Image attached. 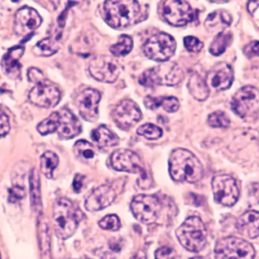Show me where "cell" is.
Returning <instances> with one entry per match:
<instances>
[{"instance_id": "1f68e13d", "label": "cell", "mask_w": 259, "mask_h": 259, "mask_svg": "<svg viewBox=\"0 0 259 259\" xmlns=\"http://www.w3.org/2000/svg\"><path fill=\"white\" fill-rule=\"evenodd\" d=\"M39 241H40L42 259H51L50 255V239L47 223L42 220L39 222Z\"/></svg>"}, {"instance_id": "d6a6232c", "label": "cell", "mask_w": 259, "mask_h": 259, "mask_svg": "<svg viewBox=\"0 0 259 259\" xmlns=\"http://www.w3.org/2000/svg\"><path fill=\"white\" fill-rule=\"evenodd\" d=\"M58 112L53 113L48 118L39 123L37 126V131L42 135H49L56 132L58 127Z\"/></svg>"}, {"instance_id": "ab89813d", "label": "cell", "mask_w": 259, "mask_h": 259, "mask_svg": "<svg viewBox=\"0 0 259 259\" xmlns=\"http://www.w3.org/2000/svg\"><path fill=\"white\" fill-rule=\"evenodd\" d=\"M243 53L249 58H252L254 56L259 57V41H255L249 43L243 49Z\"/></svg>"}, {"instance_id": "d4e9b609", "label": "cell", "mask_w": 259, "mask_h": 259, "mask_svg": "<svg viewBox=\"0 0 259 259\" xmlns=\"http://www.w3.org/2000/svg\"><path fill=\"white\" fill-rule=\"evenodd\" d=\"M187 88L191 95L199 101H204L209 96V88L205 79L199 75L193 74L189 79Z\"/></svg>"}, {"instance_id": "9a60e30c", "label": "cell", "mask_w": 259, "mask_h": 259, "mask_svg": "<svg viewBox=\"0 0 259 259\" xmlns=\"http://www.w3.org/2000/svg\"><path fill=\"white\" fill-rule=\"evenodd\" d=\"M100 100L101 94L94 88H87L77 95L75 103L83 120L90 123H94L98 120Z\"/></svg>"}, {"instance_id": "7bdbcfd3", "label": "cell", "mask_w": 259, "mask_h": 259, "mask_svg": "<svg viewBox=\"0 0 259 259\" xmlns=\"http://www.w3.org/2000/svg\"><path fill=\"white\" fill-rule=\"evenodd\" d=\"M10 130V123L7 116L0 109V138L9 133Z\"/></svg>"}, {"instance_id": "3957f363", "label": "cell", "mask_w": 259, "mask_h": 259, "mask_svg": "<svg viewBox=\"0 0 259 259\" xmlns=\"http://www.w3.org/2000/svg\"><path fill=\"white\" fill-rule=\"evenodd\" d=\"M184 78V71L178 64L166 62L143 71L139 83L145 88H154L158 85L173 87L181 83Z\"/></svg>"}, {"instance_id": "f35d334b", "label": "cell", "mask_w": 259, "mask_h": 259, "mask_svg": "<svg viewBox=\"0 0 259 259\" xmlns=\"http://www.w3.org/2000/svg\"><path fill=\"white\" fill-rule=\"evenodd\" d=\"M176 256L175 250L166 246L157 249L155 253V259H175Z\"/></svg>"}, {"instance_id": "44dd1931", "label": "cell", "mask_w": 259, "mask_h": 259, "mask_svg": "<svg viewBox=\"0 0 259 259\" xmlns=\"http://www.w3.org/2000/svg\"><path fill=\"white\" fill-rule=\"evenodd\" d=\"M24 48L15 46L9 49L1 60V68L3 73L11 79H18L21 76V65L20 59L24 54Z\"/></svg>"}, {"instance_id": "7dc6e473", "label": "cell", "mask_w": 259, "mask_h": 259, "mask_svg": "<svg viewBox=\"0 0 259 259\" xmlns=\"http://www.w3.org/2000/svg\"><path fill=\"white\" fill-rule=\"evenodd\" d=\"M131 259H147V257H146V254L144 251H139Z\"/></svg>"}, {"instance_id": "f546056e", "label": "cell", "mask_w": 259, "mask_h": 259, "mask_svg": "<svg viewBox=\"0 0 259 259\" xmlns=\"http://www.w3.org/2000/svg\"><path fill=\"white\" fill-rule=\"evenodd\" d=\"M134 47L132 38L128 35L123 34L119 36L116 44L110 47V52L116 57L124 56L131 53Z\"/></svg>"}, {"instance_id": "d6986e66", "label": "cell", "mask_w": 259, "mask_h": 259, "mask_svg": "<svg viewBox=\"0 0 259 259\" xmlns=\"http://www.w3.org/2000/svg\"><path fill=\"white\" fill-rule=\"evenodd\" d=\"M58 135L64 139H71L81 132L82 126L80 120L67 108L58 111Z\"/></svg>"}, {"instance_id": "b9f144b4", "label": "cell", "mask_w": 259, "mask_h": 259, "mask_svg": "<svg viewBox=\"0 0 259 259\" xmlns=\"http://www.w3.org/2000/svg\"><path fill=\"white\" fill-rule=\"evenodd\" d=\"M161 97H152L146 96L144 98L145 106L151 110H155L161 106Z\"/></svg>"}, {"instance_id": "7402d4cb", "label": "cell", "mask_w": 259, "mask_h": 259, "mask_svg": "<svg viewBox=\"0 0 259 259\" xmlns=\"http://www.w3.org/2000/svg\"><path fill=\"white\" fill-rule=\"evenodd\" d=\"M239 232L250 239L259 237V211H248L242 214L237 221Z\"/></svg>"}, {"instance_id": "bcb514c9", "label": "cell", "mask_w": 259, "mask_h": 259, "mask_svg": "<svg viewBox=\"0 0 259 259\" xmlns=\"http://www.w3.org/2000/svg\"><path fill=\"white\" fill-rule=\"evenodd\" d=\"M259 6V1H251L248 3V10L251 13H253L255 11L258 9Z\"/></svg>"}, {"instance_id": "7a4b0ae2", "label": "cell", "mask_w": 259, "mask_h": 259, "mask_svg": "<svg viewBox=\"0 0 259 259\" xmlns=\"http://www.w3.org/2000/svg\"><path fill=\"white\" fill-rule=\"evenodd\" d=\"M169 173L174 180L195 183L202 179L203 166L196 155L187 149H175L168 161Z\"/></svg>"}, {"instance_id": "52a82bcc", "label": "cell", "mask_w": 259, "mask_h": 259, "mask_svg": "<svg viewBox=\"0 0 259 259\" xmlns=\"http://www.w3.org/2000/svg\"><path fill=\"white\" fill-rule=\"evenodd\" d=\"M255 250L249 242L235 237L220 239L214 247L215 259H253Z\"/></svg>"}, {"instance_id": "4dcf8cb0", "label": "cell", "mask_w": 259, "mask_h": 259, "mask_svg": "<svg viewBox=\"0 0 259 259\" xmlns=\"http://www.w3.org/2000/svg\"><path fill=\"white\" fill-rule=\"evenodd\" d=\"M30 193L32 205L36 209L40 208V189H39V176L36 169L31 170L30 176Z\"/></svg>"}, {"instance_id": "7c38bea8", "label": "cell", "mask_w": 259, "mask_h": 259, "mask_svg": "<svg viewBox=\"0 0 259 259\" xmlns=\"http://www.w3.org/2000/svg\"><path fill=\"white\" fill-rule=\"evenodd\" d=\"M90 74L103 83H114L119 77L121 66L116 59L109 56L94 58L88 65Z\"/></svg>"}, {"instance_id": "d590c367", "label": "cell", "mask_w": 259, "mask_h": 259, "mask_svg": "<svg viewBox=\"0 0 259 259\" xmlns=\"http://www.w3.org/2000/svg\"><path fill=\"white\" fill-rule=\"evenodd\" d=\"M99 225L102 229L106 231H116L121 228V222L118 216L109 214L99 222Z\"/></svg>"}, {"instance_id": "c3c4849f", "label": "cell", "mask_w": 259, "mask_h": 259, "mask_svg": "<svg viewBox=\"0 0 259 259\" xmlns=\"http://www.w3.org/2000/svg\"><path fill=\"white\" fill-rule=\"evenodd\" d=\"M191 259H205V258H202V257H195V258H193Z\"/></svg>"}, {"instance_id": "4fadbf2b", "label": "cell", "mask_w": 259, "mask_h": 259, "mask_svg": "<svg viewBox=\"0 0 259 259\" xmlns=\"http://www.w3.org/2000/svg\"><path fill=\"white\" fill-rule=\"evenodd\" d=\"M131 209L139 221L150 225L158 218L161 204L156 196L138 195L133 199Z\"/></svg>"}, {"instance_id": "e575fe53", "label": "cell", "mask_w": 259, "mask_h": 259, "mask_svg": "<svg viewBox=\"0 0 259 259\" xmlns=\"http://www.w3.org/2000/svg\"><path fill=\"white\" fill-rule=\"evenodd\" d=\"M208 123L212 128L226 129L229 127L231 120L225 112L215 111L208 116Z\"/></svg>"}, {"instance_id": "30bf717a", "label": "cell", "mask_w": 259, "mask_h": 259, "mask_svg": "<svg viewBox=\"0 0 259 259\" xmlns=\"http://www.w3.org/2000/svg\"><path fill=\"white\" fill-rule=\"evenodd\" d=\"M214 201L225 207H232L240 197V190L235 179L227 174L218 175L211 181Z\"/></svg>"}, {"instance_id": "f6af8a7d", "label": "cell", "mask_w": 259, "mask_h": 259, "mask_svg": "<svg viewBox=\"0 0 259 259\" xmlns=\"http://www.w3.org/2000/svg\"><path fill=\"white\" fill-rule=\"evenodd\" d=\"M83 180H84V176L83 175H76L74 182H73V188L75 193H80L82 187H83Z\"/></svg>"}, {"instance_id": "5b68a950", "label": "cell", "mask_w": 259, "mask_h": 259, "mask_svg": "<svg viewBox=\"0 0 259 259\" xmlns=\"http://www.w3.org/2000/svg\"><path fill=\"white\" fill-rule=\"evenodd\" d=\"M53 223L56 235L67 240L74 235L78 227V219L72 202L65 198L56 201L53 208Z\"/></svg>"}, {"instance_id": "ffe728a7", "label": "cell", "mask_w": 259, "mask_h": 259, "mask_svg": "<svg viewBox=\"0 0 259 259\" xmlns=\"http://www.w3.org/2000/svg\"><path fill=\"white\" fill-rule=\"evenodd\" d=\"M116 198L115 190L107 185L101 186L96 189L85 202V208L88 211L94 212L107 208L112 205Z\"/></svg>"}, {"instance_id": "5bb4252c", "label": "cell", "mask_w": 259, "mask_h": 259, "mask_svg": "<svg viewBox=\"0 0 259 259\" xmlns=\"http://www.w3.org/2000/svg\"><path fill=\"white\" fill-rule=\"evenodd\" d=\"M29 99L33 104L40 107H54L60 101L61 93L53 82L44 79L35 84L29 93Z\"/></svg>"}, {"instance_id": "2e32d148", "label": "cell", "mask_w": 259, "mask_h": 259, "mask_svg": "<svg viewBox=\"0 0 259 259\" xmlns=\"http://www.w3.org/2000/svg\"><path fill=\"white\" fill-rule=\"evenodd\" d=\"M114 121L122 130H128L134 127L142 118V113L137 103L126 99L121 100L112 114Z\"/></svg>"}, {"instance_id": "ee69618b", "label": "cell", "mask_w": 259, "mask_h": 259, "mask_svg": "<svg viewBox=\"0 0 259 259\" xmlns=\"http://www.w3.org/2000/svg\"><path fill=\"white\" fill-rule=\"evenodd\" d=\"M27 77H28L29 81L33 84L38 83L42 79H45L42 71L36 68H31L28 70Z\"/></svg>"}, {"instance_id": "6da1fadb", "label": "cell", "mask_w": 259, "mask_h": 259, "mask_svg": "<svg viewBox=\"0 0 259 259\" xmlns=\"http://www.w3.org/2000/svg\"><path fill=\"white\" fill-rule=\"evenodd\" d=\"M105 21L113 28H125L144 21L147 18V10L139 2L106 1L103 5Z\"/></svg>"}, {"instance_id": "60d3db41", "label": "cell", "mask_w": 259, "mask_h": 259, "mask_svg": "<svg viewBox=\"0 0 259 259\" xmlns=\"http://www.w3.org/2000/svg\"><path fill=\"white\" fill-rule=\"evenodd\" d=\"M25 190L21 187H15L9 190V200L11 202H15L25 196Z\"/></svg>"}, {"instance_id": "277c9868", "label": "cell", "mask_w": 259, "mask_h": 259, "mask_svg": "<svg viewBox=\"0 0 259 259\" xmlns=\"http://www.w3.org/2000/svg\"><path fill=\"white\" fill-rule=\"evenodd\" d=\"M180 243L187 250L199 252L207 244V230L199 217H188L176 231Z\"/></svg>"}, {"instance_id": "4316f807", "label": "cell", "mask_w": 259, "mask_h": 259, "mask_svg": "<svg viewBox=\"0 0 259 259\" xmlns=\"http://www.w3.org/2000/svg\"><path fill=\"white\" fill-rule=\"evenodd\" d=\"M59 41H60V35L56 36L55 38L50 36V38L41 40L35 45V54L40 56H50L55 54L60 48Z\"/></svg>"}, {"instance_id": "484cf974", "label": "cell", "mask_w": 259, "mask_h": 259, "mask_svg": "<svg viewBox=\"0 0 259 259\" xmlns=\"http://www.w3.org/2000/svg\"><path fill=\"white\" fill-rule=\"evenodd\" d=\"M233 41L231 32L224 31L216 34L211 44H210L209 52L213 56H219L226 51L227 48L231 45Z\"/></svg>"}, {"instance_id": "836d02e7", "label": "cell", "mask_w": 259, "mask_h": 259, "mask_svg": "<svg viewBox=\"0 0 259 259\" xmlns=\"http://www.w3.org/2000/svg\"><path fill=\"white\" fill-rule=\"evenodd\" d=\"M137 133L148 140H157L162 135V129L152 123H146L137 129Z\"/></svg>"}, {"instance_id": "f1b7e54d", "label": "cell", "mask_w": 259, "mask_h": 259, "mask_svg": "<svg viewBox=\"0 0 259 259\" xmlns=\"http://www.w3.org/2000/svg\"><path fill=\"white\" fill-rule=\"evenodd\" d=\"M74 153L79 160L83 162L91 161L95 157L94 146L85 140H79L75 143L74 145Z\"/></svg>"}, {"instance_id": "8fae6325", "label": "cell", "mask_w": 259, "mask_h": 259, "mask_svg": "<svg viewBox=\"0 0 259 259\" xmlns=\"http://www.w3.org/2000/svg\"><path fill=\"white\" fill-rule=\"evenodd\" d=\"M231 109L240 118H246L259 110V89L247 85L237 91L231 102Z\"/></svg>"}, {"instance_id": "ba28073f", "label": "cell", "mask_w": 259, "mask_h": 259, "mask_svg": "<svg viewBox=\"0 0 259 259\" xmlns=\"http://www.w3.org/2000/svg\"><path fill=\"white\" fill-rule=\"evenodd\" d=\"M177 44L168 33H159L148 40L143 46L145 56L155 62H166L175 54Z\"/></svg>"}, {"instance_id": "8d00e7d4", "label": "cell", "mask_w": 259, "mask_h": 259, "mask_svg": "<svg viewBox=\"0 0 259 259\" xmlns=\"http://www.w3.org/2000/svg\"><path fill=\"white\" fill-rule=\"evenodd\" d=\"M184 44L190 53H199L204 47L203 43L193 36H186L184 39Z\"/></svg>"}, {"instance_id": "e0dca14e", "label": "cell", "mask_w": 259, "mask_h": 259, "mask_svg": "<svg viewBox=\"0 0 259 259\" xmlns=\"http://www.w3.org/2000/svg\"><path fill=\"white\" fill-rule=\"evenodd\" d=\"M233 68L226 62H219L213 66L207 75L206 82L208 88L215 91H222L231 88L234 82Z\"/></svg>"}, {"instance_id": "83f0119b", "label": "cell", "mask_w": 259, "mask_h": 259, "mask_svg": "<svg viewBox=\"0 0 259 259\" xmlns=\"http://www.w3.org/2000/svg\"><path fill=\"white\" fill-rule=\"evenodd\" d=\"M41 170L46 177L52 179L53 172L59 164V158L53 152H47L41 156Z\"/></svg>"}, {"instance_id": "cb8c5ba5", "label": "cell", "mask_w": 259, "mask_h": 259, "mask_svg": "<svg viewBox=\"0 0 259 259\" xmlns=\"http://www.w3.org/2000/svg\"><path fill=\"white\" fill-rule=\"evenodd\" d=\"M91 138L98 147L102 149L113 147L119 141L118 136L104 125H101L92 131Z\"/></svg>"}, {"instance_id": "74e56055", "label": "cell", "mask_w": 259, "mask_h": 259, "mask_svg": "<svg viewBox=\"0 0 259 259\" xmlns=\"http://www.w3.org/2000/svg\"><path fill=\"white\" fill-rule=\"evenodd\" d=\"M161 106L167 113H175L178 110L180 107L179 100L177 97H161Z\"/></svg>"}, {"instance_id": "8992f818", "label": "cell", "mask_w": 259, "mask_h": 259, "mask_svg": "<svg viewBox=\"0 0 259 259\" xmlns=\"http://www.w3.org/2000/svg\"><path fill=\"white\" fill-rule=\"evenodd\" d=\"M112 167L117 171L138 173L140 175L138 184L140 188L148 189L151 182L140 157L128 149L115 151L111 156Z\"/></svg>"}, {"instance_id": "9c48e42d", "label": "cell", "mask_w": 259, "mask_h": 259, "mask_svg": "<svg viewBox=\"0 0 259 259\" xmlns=\"http://www.w3.org/2000/svg\"><path fill=\"white\" fill-rule=\"evenodd\" d=\"M161 12L164 20L175 27H184L196 18V12L186 1H164Z\"/></svg>"}, {"instance_id": "ac0fdd59", "label": "cell", "mask_w": 259, "mask_h": 259, "mask_svg": "<svg viewBox=\"0 0 259 259\" xmlns=\"http://www.w3.org/2000/svg\"><path fill=\"white\" fill-rule=\"evenodd\" d=\"M42 18L32 8H21L15 14L14 30L19 36H27L33 33L42 24Z\"/></svg>"}, {"instance_id": "603a6c76", "label": "cell", "mask_w": 259, "mask_h": 259, "mask_svg": "<svg viewBox=\"0 0 259 259\" xmlns=\"http://www.w3.org/2000/svg\"><path fill=\"white\" fill-rule=\"evenodd\" d=\"M232 21V15L230 12L219 9L208 15L205 21V27L210 33L218 34L230 27Z\"/></svg>"}]
</instances>
